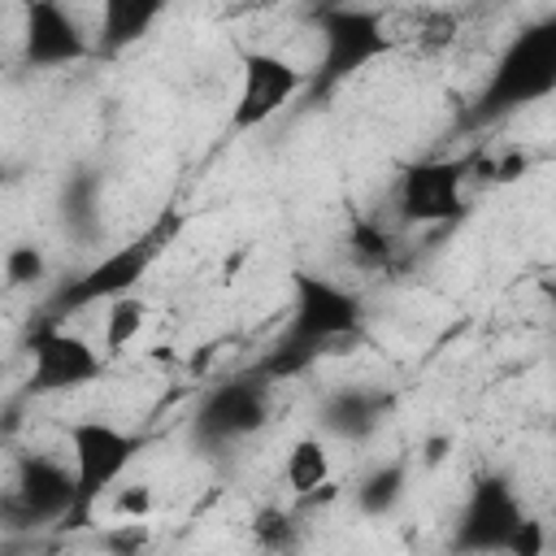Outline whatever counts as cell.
<instances>
[{
    "mask_svg": "<svg viewBox=\"0 0 556 556\" xmlns=\"http://www.w3.org/2000/svg\"><path fill=\"white\" fill-rule=\"evenodd\" d=\"M282 482H287V491L295 495L300 517H304V508H313V504H321V500L334 495V491H330V447H326L321 434H300V439L287 447Z\"/></svg>",
    "mask_w": 556,
    "mask_h": 556,
    "instance_id": "16",
    "label": "cell"
},
{
    "mask_svg": "<svg viewBox=\"0 0 556 556\" xmlns=\"http://www.w3.org/2000/svg\"><path fill=\"white\" fill-rule=\"evenodd\" d=\"M117 495H113V517H122V521H148V513H152V486H113Z\"/></svg>",
    "mask_w": 556,
    "mask_h": 556,
    "instance_id": "23",
    "label": "cell"
},
{
    "mask_svg": "<svg viewBox=\"0 0 556 556\" xmlns=\"http://www.w3.org/2000/svg\"><path fill=\"white\" fill-rule=\"evenodd\" d=\"M104 352L56 317L26 334V395H70L104 378Z\"/></svg>",
    "mask_w": 556,
    "mask_h": 556,
    "instance_id": "7",
    "label": "cell"
},
{
    "mask_svg": "<svg viewBox=\"0 0 556 556\" xmlns=\"http://www.w3.org/2000/svg\"><path fill=\"white\" fill-rule=\"evenodd\" d=\"M252 530V543L265 547V552H295L304 543V521H300V508H282V504H265L252 513L248 521Z\"/></svg>",
    "mask_w": 556,
    "mask_h": 556,
    "instance_id": "21",
    "label": "cell"
},
{
    "mask_svg": "<svg viewBox=\"0 0 556 556\" xmlns=\"http://www.w3.org/2000/svg\"><path fill=\"white\" fill-rule=\"evenodd\" d=\"M391 413V395L378 391V387H334L321 404H317V421L326 434L334 439H348V443H361L369 439L382 417Z\"/></svg>",
    "mask_w": 556,
    "mask_h": 556,
    "instance_id": "14",
    "label": "cell"
},
{
    "mask_svg": "<svg viewBox=\"0 0 556 556\" xmlns=\"http://www.w3.org/2000/svg\"><path fill=\"white\" fill-rule=\"evenodd\" d=\"M56 217L70 239L96 243L104 235V174L91 165H78L74 174H65L56 191Z\"/></svg>",
    "mask_w": 556,
    "mask_h": 556,
    "instance_id": "15",
    "label": "cell"
},
{
    "mask_svg": "<svg viewBox=\"0 0 556 556\" xmlns=\"http://www.w3.org/2000/svg\"><path fill=\"white\" fill-rule=\"evenodd\" d=\"M269 408H274V387L261 374H252V369L230 374L200 395V404L191 413L195 443H204V447L243 443L269 426Z\"/></svg>",
    "mask_w": 556,
    "mask_h": 556,
    "instance_id": "8",
    "label": "cell"
},
{
    "mask_svg": "<svg viewBox=\"0 0 556 556\" xmlns=\"http://www.w3.org/2000/svg\"><path fill=\"white\" fill-rule=\"evenodd\" d=\"M178 226H182V222H178V213L169 208V213H161L143 235H135V239H126V243L109 248L104 256H96L91 265H83L78 274H70V278L52 291V300H48L43 317L65 321L70 313H83V308L109 304L113 295L139 291V282L152 274V265L161 261V252L174 243Z\"/></svg>",
    "mask_w": 556,
    "mask_h": 556,
    "instance_id": "2",
    "label": "cell"
},
{
    "mask_svg": "<svg viewBox=\"0 0 556 556\" xmlns=\"http://www.w3.org/2000/svg\"><path fill=\"white\" fill-rule=\"evenodd\" d=\"M408 473H413V465H408L404 456L374 465V469L361 478V486H356V508H361L365 517H374V521L391 517V513L404 504V495H408Z\"/></svg>",
    "mask_w": 556,
    "mask_h": 556,
    "instance_id": "18",
    "label": "cell"
},
{
    "mask_svg": "<svg viewBox=\"0 0 556 556\" xmlns=\"http://www.w3.org/2000/svg\"><path fill=\"white\" fill-rule=\"evenodd\" d=\"M321 356H326V348H321V343H308V339H300V334H287V330H282V334H278V339H274V343H269V348H265L248 369H252V374H261L269 387H282V382L304 378Z\"/></svg>",
    "mask_w": 556,
    "mask_h": 556,
    "instance_id": "17",
    "label": "cell"
},
{
    "mask_svg": "<svg viewBox=\"0 0 556 556\" xmlns=\"http://www.w3.org/2000/svg\"><path fill=\"white\" fill-rule=\"evenodd\" d=\"M48 269H52L48 252H43L39 243H30V239L9 243V248H4V256H0V274H4V287H9V291L39 287V282L48 278Z\"/></svg>",
    "mask_w": 556,
    "mask_h": 556,
    "instance_id": "22",
    "label": "cell"
},
{
    "mask_svg": "<svg viewBox=\"0 0 556 556\" xmlns=\"http://www.w3.org/2000/svg\"><path fill=\"white\" fill-rule=\"evenodd\" d=\"M70 469H74V504L65 513V530H83L100 500L113 495V486L126 478L135 456L143 452V439L109 417H78L65 426Z\"/></svg>",
    "mask_w": 556,
    "mask_h": 556,
    "instance_id": "4",
    "label": "cell"
},
{
    "mask_svg": "<svg viewBox=\"0 0 556 556\" xmlns=\"http://www.w3.org/2000/svg\"><path fill=\"white\" fill-rule=\"evenodd\" d=\"M313 30L321 39V56L317 70L304 78V96L313 104H326L343 83H352L361 70H369L374 61H382L391 52V35L378 9L369 4H321L313 9Z\"/></svg>",
    "mask_w": 556,
    "mask_h": 556,
    "instance_id": "3",
    "label": "cell"
},
{
    "mask_svg": "<svg viewBox=\"0 0 556 556\" xmlns=\"http://www.w3.org/2000/svg\"><path fill=\"white\" fill-rule=\"evenodd\" d=\"M343 243H348V256L356 269H391V261H395V235L387 230L382 217L352 213Z\"/></svg>",
    "mask_w": 556,
    "mask_h": 556,
    "instance_id": "20",
    "label": "cell"
},
{
    "mask_svg": "<svg viewBox=\"0 0 556 556\" xmlns=\"http://www.w3.org/2000/svg\"><path fill=\"white\" fill-rule=\"evenodd\" d=\"M148 326V300L139 291H126V295H113L104 304V321H100V352L104 361H117Z\"/></svg>",
    "mask_w": 556,
    "mask_h": 556,
    "instance_id": "19",
    "label": "cell"
},
{
    "mask_svg": "<svg viewBox=\"0 0 556 556\" xmlns=\"http://www.w3.org/2000/svg\"><path fill=\"white\" fill-rule=\"evenodd\" d=\"M365 295L339 278H326L317 269H291V317L287 334H300L308 343H321L334 352V343H356L365 334Z\"/></svg>",
    "mask_w": 556,
    "mask_h": 556,
    "instance_id": "5",
    "label": "cell"
},
{
    "mask_svg": "<svg viewBox=\"0 0 556 556\" xmlns=\"http://www.w3.org/2000/svg\"><path fill=\"white\" fill-rule=\"evenodd\" d=\"M473 152L465 156H421L395 178V217L404 226H452L469 213Z\"/></svg>",
    "mask_w": 556,
    "mask_h": 556,
    "instance_id": "6",
    "label": "cell"
},
{
    "mask_svg": "<svg viewBox=\"0 0 556 556\" xmlns=\"http://www.w3.org/2000/svg\"><path fill=\"white\" fill-rule=\"evenodd\" d=\"M447 452H452V434H430V439L421 443V465H426V469H434Z\"/></svg>",
    "mask_w": 556,
    "mask_h": 556,
    "instance_id": "26",
    "label": "cell"
},
{
    "mask_svg": "<svg viewBox=\"0 0 556 556\" xmlns=\"http://www.w3.org/2000/svg\"><path fill=\"white\" fill-rule=\"evenodd\" d=\"M4 187H9V169L0 165V195H4Z\"/></svg>",
    "mask_w": 556,
    "mask_h": 556,
    "instance_id": "27",
    "label": "cell"
},
{
    "mask_svg": "<svg viewBox=\"0 0 556 556\" xmlns=\"http://www.w3.org/2000/svg\"><path fill=\"white\" fill-rule=\"evenodd\" d=\"M17 56L26 70H65L91 61V35L65 0H22Z\"/></svg>",
    "mask_w": 556,
    "mask_h": 556,
    "instance_id": "12",
    "label": "cell"
},
{
    "mask_svg": "<svg viewBox=\"0 0 556 556\" xmlns=\"http://www.w3.org/2000/svg\"><path fill=\"white\" fill-rule=\"evenodd\" d=\"M169 0H100L96 35H91V61H117L130 48H139L156 22L165 17Z\"/></svg>",
    "mask_w": 556,
    "mask_h": 556,
    "instance_id": "13",
    "label": "cell"
},
{
    "mask_svg": "<svg viewBox=\"0 0 556 556\" xmlns=\"http://www.w3.org/2000/svg\"><path fill=\"white\" fill-rule=\"evenodd\" d=\"M148 543V530L143 521H117L113 530H104V547H117V552H135Z\"/></svg>",
    "mask_w": 556,
    "mask_h": 556,
    "instance_id": "25",
    "label": "cell"
},
{
    "mask_svg": "<svg viewBox=\"0 0 556 556\" xmlns=\"http://www.w3.org/2000/svg\"><path fill=\"white\" fill-rule=\"evenodd\" d=\"M556 91V17L526 22L495 56L482 91L469 104V126H495Z\"/></svg>",
    "mask_w": 556,
    "mask_h": 556,
    "instance_id": "1",
    "label": "cell"
},
{
    "mask_svg": "<svg viewBox=\"0 0 556 556\" xmlns=\"http://www.w3.org/2000/svg\"><path fill=\"white\" fill-rule=\"evenodd\" d=\"M543 552H547V530H543V521H534V517L526 513L504 556H543Z\"/></svg>",
    "mask_w": 556,
    "mask_h": 556,
    "instance_id": "24",
    "label": "cell"
},
{
    "mask_svg": "<svg viewBox=\"0 0 556 556\" xmlns=\"http://www.w3.org/2000/svg\"><path fill=\"white\" fill-rule=\"evenodd\" d=\"M304 70L269 48H248L239 52V87L230 100V130L252 135L265 122H274L295 96H304Z\"/></svg>",
    "mask_w": 556,
    "mask_h": 556,
    "instance_id": "11",
    "label": "cell"
},
{
    "mask_svg": "<svg viewBox=\"0 0 556 556\" xmlns=\"http://www.w3.org/2000/svg\"><path fill=\"white\" fill-rule=\"evenodd\" d=\"M526 517V504L517 495V482L504 469H486L469 482V495L460 504L456 530H452V552H469V556H504L517 526Z\"/></svg>",
    "mask_w": 556,
    "mask_h": 556,
    "instance_id": "9",
    "label": "cell"
},
{
    "mask_svg": "<svg viewBox=\"0 0 556 556\" xmlns=\"http://www.w3.org/2000/svg\"><path fill=\"white\" fill-rule=\"evenodd\" d=\"M74 504V469L52 452H22L13 465V482L0 495V521L13 530L61 526Z\"/></svg>",
    "mask_w": 556,
    "mask_h": 556,
    "instance_id": "10",
    "label": "cell"
}]
</instances>
